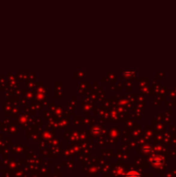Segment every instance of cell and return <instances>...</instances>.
<instances>
[{
    "instance_id": "6da1fadb",
    "label": "cell",
    "mask_w": 176,
    "mask_h": 177,
    "mask_svg": "<svg viewBox=\"0 0 176 177\" xmlns=\"http://www.w3.org/2000/svg\"><path fill=\"white\" fill-rule=\"evenodd\" d=\"M126 177H140V175L136 171H131V172H129L128 173Z\"/></svg>"
}]
</instances>
